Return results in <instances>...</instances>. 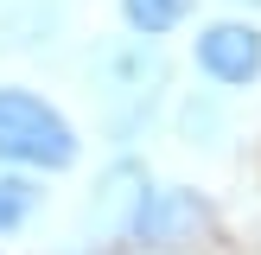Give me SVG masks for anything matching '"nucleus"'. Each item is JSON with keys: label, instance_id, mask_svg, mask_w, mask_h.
Listing matches in <instances>:
<instances>
[{"label": "nucleus", "instance_id": "obj_1", "mask_svg": "<svg viewBox=\"0 0 261 255\" xmlns=\"http://www.w3.org/2000/svg\"><path fill=\"white\" fill-rule=\"evenodd\" d=\"M89 70H96V102H102V128H109V140H134L140 128H147L160 89H166V51L153 45L147 32L109 38Z\"/></svg>", "mask_w": 261, "mask_h": 255}, {"label": "nucleus", "instance_id": "obj_2", "mask_svg": "<svg viewBox=\"0 0 261 255\" xmlns=\"http://www.w3.org/2000/svg\"><path fill=\"white\" fill-rule=\"evenodd\" d=\"M0 166L64 172V166H76V128L45 96H32L19 83H0Z\"/></svg>", "mask_w": 261, "mask_h": 255}, {"label": "nucleus", "instance_id": "obj_3", "mask_svg": "<svg viewBox=\"0 0 261 255\" xmlns=\"http://www.w3.org/2000/svg\"><path fill=\"white\" fill-rule=\"evenodd\" d=\"M191 51H198V70L211 76V83H223V89H249L255 76H261V32H255L249 19L204 26Z\"/></svg>", "mask_w": 261, "mask_h": 255}, {"label": "nucleus", "instance_id": "obj_4", "mask_svg": "<svg viewBox=\"0 0 261 255\" xmlns=\"http://www.w3.org/2000/svg\"><path fill=\"white\" fill-rule=\"evenodd\" d=\"M198 223H204V198H198V191H185V185L153 191L147 185L134 223H127V242H140V249H172V242H185Z\"/></svg>", "mask_w": 261, "mask_h": 255}, {"label": "nucleus", "instance_id": "obj_5", "mask_svg": "<svg viewBox=\"0 0 261 255\" xmlns=\"http://www.w3.org/2000/svg\"><path fill=\"white\" fill-rule=\"evenodd\" d=\"M147 185H153V178L140 172L134 160H115L109 172L96 178V198H89V230H96V236H127V223H134V211H140V198H147Z\"/></svg>", "mask_w": 261, "mask_h": 255}, {"label": "nucleus", "instance_id": "obj_6", "mask_svg": "<svg viewBox=\"0 0 261 255\" xmlns=\"http://www.w3.org/2000/svg\"><path fill=\"white\" fill-rule=\"evenodd\" d=\"M38 204H45V185H38L25 166H7V172H0V236L25 230L38 217Z\"/></svg>", "mask_w": 261, "mask_h": 255}, {"label": "nucleus", "instance_id": "obj_7", "mask_svg": "<svg viewBox=\"0 0 261 255\" xmlns=\"http://www.w3.org/2000/svg\"><path fill=\"white\" fill-rule=\"evenodd\" d=\"M121 19L134 32H147V38H166L172 26L191 19V0H121Z\"/></svg>", "mask_w": 261, "mask_h": 255}, {"label": "nucleus", "instance_id": "obj_8", "mask_svg": "<svg viewBox=\"0 0 261 255\" xmlns=\"http://www.w3.org/2000/svg\"><path fill=\"white\" fill-rule=\"evenodd\" d=\"M242 7H261V0H242Z\"/></svg>", "mask_w": 261, "mask_h": 255}]
</instances>
